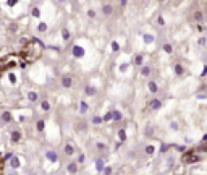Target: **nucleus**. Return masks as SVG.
Returning a JSON list of instances; mask_svg holds the SVG:
<instances>
[{
  "mask_svg": "<svg viewBox=\"0 0 207 175\" xmlns=\"http://www.w3.org/2000/svg\"><path fill=\"white\" fill-rule=\"evenodd\" d=\"M42 52H44V44L42 42L37 41V39H31V41L26 42V46L21 49L20 57H21L26 63H32V62H36V60L41 59Z\"/></svg>",
  "mask_w": 207,
  "mask_h": 175,
  "instance_id": "1",
  "label": "nucleus"
},
{
  "mask_svg": "<svg viewBox=\"0 0 207 175\" xmlns=\"http://www.w3.org/2000/svg\"><path fill=\"white\" fill-rule=\"evenodd\" d=\"M206 157V149L199 147V149H193V151H186L185 154L181 156L185 164H197V162L204 161Z\"/></svg>",
  "mask_w": 207,
  "mask_h": 175,
  "instance_id": "2",
  "label": "nucleus"
},
{
  "mask_svg": "<svg viewBox=\"0 0 207 175\" xmlns=\"http://www.w3.org/2000/svg\"><path fill=\"white\" fill-rule=\"evenodd\" d=\"M20 63V55H15V54H10V55H5L0 59V75L4 71L10 70V68L16 67Z\"/></svg>",
  "mask_w": 207,
  "mask_h": 175,
  "instance_id": "3",
  "label": "nucleus"
},
{
  "mask_svg": "<svg viewBox=\"0 0 207 175\" xmlns=\"http://www.w3.org/2000/svg\"><path fill=\"white\" fill-rule=\"evenodd\" d=\"M62 84H63V88H71V84H73V80H71V76H63L62 78Z\"/></svg>",
  "mask_w": 207,
  "mask_h": 175,
  "instance_id": "4",
  "label": "nucleus"
},
{
  "mask_svg": "<svg viewBox=\"0 0 207 175\" xmlns=\"http://www.w3.org/2000/svg\"><path fill=\"white\" fill-rule=\"evenodd\" d=\"M73 55L74 57H83V55H84V49L79 47V46H74L73 47Z\"/></svg>",
  "mask_w": 207,
  "mask_h": 175,
  "instance_id": "5",
  "label": "nucleus"
},
{
  "mask_svg": "<svg viewBox=\"0 0 207 175\" xmlns=\"http://www.w3.org/2000/svg\"><path fill=\"white\" fill-rule=\"evenodd\" d=\"M47 159L49 161H52V162H57V154H55V151H47Z\"/></svg>",
  "mask_w": 207,
  "mask_h": 175,
  "instance_id": "6",
  "label": "nucleus"
},
{
  "mask_svg": "<svg viewBox=\"0 0 207 175\" xmlns=\"http://www.w3.org/2000/svg\"><path fill=\"white\" fill-rule=\"evenodd\" d=\"M65 152H67L68 156H71L74 152V147H73V144H65Z\"/></svg>",
  "mask_w": 207,
  "mask_h": 175,
  "instance_id": "7",
  "label": "nucleus"
},
{
  "mask_svg": "<svg viewBox=\"0 0 207 175\" xmlns=\"http://www.w3.org/2000/svg\"><path fill=\"white\" fill-rule=\"evenodd\" d=\"M11 140H13V141H20V140H21V133H20V131H11Z\"/></svg>",
  "mask_w": 207,
  "mask_h": 175,
  "instance_id": "8",
  "label": "nucleus"
},
{
  "mask_svg": "<svg viewBox=\"0 0 207 175\" xmlns=\"http://www.w3.org/2000/svg\"><path fill=\"white\" fill-rule=\"evenodd\" d=\"M157 89H159L157 84H155L154 81H151V83H149V91H151V92H157Z\"/></svg>",
  "mask_w": 207,
  "mask_h": 175,
  "instance_id": "9",
  "label": "nucleus"
},
{
  "mask_svg": "<svg viewBox=\"0 0 207 175\" xmlns=\"http://www.w3.org/2000/svg\"><path fill=\"white\" fill-rule=\"evenodd\" d=\"M68 170H70V172H73V174H74V172L78 170V164H76V162H71V164L68 165Z\"/></svg>",
  "mask_w": 207,
  "mask_h": 175,
  "instance_id": "10",
  "label": "nucleus"
},
{
  "mask_svg": "<svg viewBox=\"0 0 207 175\" xmlns=\"http://www.w3.org/2000/svg\"><path fill=\"white\" fill-rule=\"evenodd\" d=\"M2 119H4V122H10V120H11V114L10 112H4Z\"/></svg>",
  "mask_w": 207,
  "mask_h": 175,
  "instance_id": "11",
  "label": "nucleus"
},
{
  "mask_svg": "<svg viewBox=\"0 0 207 175\" xmlns=\"http://www.w3.org/2000/svg\"><path fill=\"white\" fill-rule=\"evenodd\" d=\"M102 11H104V13H105V15H110V13H112V7H110V5H104V8H102Z\"/></svg>",
  "mask_w": 207,
  "mask_h": 175,
  "instance_id": "12",
  "label": "nucleus"
},
{
  "mask_svg": "<svg viewBox=\"0 0 207 175\" xmlns=\"http://www.w3.org/2000/svg\"><path fill=\"white\" fill-rule=\"evenodd\" d=\"M79 112H81V114H86V112H88V104H86L84 101L81 102V110H79Z\"/></svg>",
  "mask_w": 207,
  "mask_h": 175,
  "instance_id": "13",
  "label": "nucleus"
},
{
  "mask_svg": "<svg viewBox=\"0 0 207 175\" xmlns=\"http://www.w3.org/2000/svg\"><path fill=\"white\" fill-rule=\"evenodd\" d=\"M118 136H120V140H121V141H125V140H126V131H125V130H120Z\"/></svg>",
  "mask_w": 207,
  "mask_h": 175,
  "instance_id": "14",
  "label": "nucleus"
},
{
  "mask_svg": "<svg viewBox=\"0 0 207 175\" xmlns=\"http://www.w3.org/2000/svg\"><path fill=\"white\" fill-rule=\"evenodd\" d=\"M112 119H115V120H121V114H120L118 110H113V114H112Z\"/></svg>",
  "mask_w": 207,
  "mask_h": 175,
  "instance_id": "15",
  "label": "nucleus"
},
{
  "mask_svg": "<svg viewBox=\"0 0 207 175\" xmlns=\"http://www.w3.org/2000/svg\"><path fill=\"white\" fill-rule=\"evenodd\" d=\"M175 71H176V75H183V73H185V70H183L181 65H175Z\"/></svg>",
  "mask_w": 207,
  "mask_h": 175,
  "instance_id": "16",
  "label": "nucleus"
},
{
  "mask_svg": "<svg viewBox=\"0 0 207 175\" xmlns=\"http://www.w3.org/2000/svg\"><path fill=\"white\" fill-rule=\"evenodd\" d=\"M149 73H151V68L149 67H144L142 70H141V75H142V76H147Z\"/></svg>",
  "mask_w": 207,
  "mask_h": 175,
  "instance_id": "17",
  "label": "nucleus"
},
{
  "mask_svg": "<svg viewBox=\"0 0 207 175\" xmlns=\"http://www.w3.org/2000/svg\"><path fill=\"white\" fill-rule=\"evenodd\" d=\"M160 101H152L151 102V109H159V107H160Z\"/></svg>",
  "mask_w": 207,
  "mask_h": 175,
  "instance_id": "18",
  "label": "nucleus"
},
{
  "mask_svg": "<svg viewBox=\"0 0 207 175\" xmlns=\"http://www.w3.org/2000/svg\"><path fill=\"white\" fill-rule=\"evenodd\" d=\"M62 37H63L65 41H68V39H70V32H68V29H63V31H62Z\"/></svg>",
  "mask_w": 207,
  "mask_h": 175,
  "instance_id": "19",
  "label": "nucleus"
},
{
  "mask_svg": "<svg viewBox=\"0 0 207 175\" xmlns=\"http://www.w3.org/2000/svg\"><path fill=\"white\" fill-rule=\"evenodd\" d=\"M28 97H29V101H31V102L37 101V94H36V92H29V94H28Z\"/></svg>",
  "mask_w": 207,
  "mask_h": 175,
  "instance_id": "20",
  "label": "nucleus"
},
{
  "mask_svg": "<svg viewBox=\"0 0 207 175\" xmlns=\"http://www.w3.org/2000/svg\"><path fill=\"white\" fill-rule=\"evenodd\" d=\"M142 55H138L136 59H134V63H136V65H142Z\"/></svg>",
  "mask_w": 207,
  "mask_h": 175,
  "instance_id": "21",
  "label": "nucleus"
},
{
  "mask_svg": "<svg viewBox=\"0 0 207 175\" xmlns=\"http://www.w3.org/2000/svg\"><path fill=\"white\" fill-rule=\"evenodd\" d=\"M11 165H13V167H20V161H18L16 157H11Z\"/></svg>",
  "mask_w": 207,
  "mask_h": 175,
  "instance_id": "22",
  "label": "nucleus"
},
{
  "mask_svg": "<svg viewBox=\"0 0 207 175\" xmlns=\"http://www.w3.org/2000/svg\"><path fill=\"white\" fill-rule=\"evenodd\" d=\"M42 109H44V110H49V109H50L49 101H42Z\"/></svg>",
  "mask_w": 207,
  "mask_h": 175,
  "instance_id": "23",
  "label": "nucleus"
},
{
  "mask_svg": "<svg viewBox=\"0 0 207 175\" xmlns=\"http://www.w3.org/2000/svg\"><path fill=\"white\" fill-rule=\"evenodd\" d=\"M44 125H46V123H44L42 120H39V122H37V130H39V131H42V130H44Z\"/></svg>",
  "mask_w": 207,
  "mask_h": 175,
  "instance_id": "24",
  "label": "nucleus"
},
{
  "mask_svg": "<svg viewBox=\"0 0 207 175\" xmlns=\"http://www.w3.org/2000/svg\"><path fill=\"white\" fill-rule=\"evenodd\" d=\"M163 50H165V52H168V54H172V46H170V44H165V46H163Z\"/></svg>",
  "mask_w": 207,
  "mask_h": 175,
  "instance_id": "25",
  "label": "nucleus"
},
{
  "mask_svg": "<svg viewBox=\"0 0 207 175\" xmlns=\"http://www.w3.org/2000/svg\"><path fill=\"white\" fill-rule=\"evenodd\" d=\"M112 50H115V52H116V50H120V44H118V42H112Z\"/></svg>",
  "mask_w": 207,
  "mask_h": 175,
  "instance_id": "26",
  "label": "nucleus"
},
{
  "mask_svg": "<svg viewBox=\"0 0 207 175\" xmlns=\"http://www.w3.org/2000/svg\"><path fill=\"white\" fill-rule=\"evenodd\" d=\"M97 170L99 172L104 170V162H102V161H97Z\"/></svg>",
  "mask_w": 207,
  "mask_h": 175,
  "instance_id": "27",
  "label": "nucleus"
},
{
  "mask_svg": "<svg viewBox=\"0 0 207 175\" xmlns=\"http://www.w3.org/2000/svg\"><path fill=\"white\" fill-rule=\"evenodd\" d=\"M39 15H41V11L37 10V8H32V16H36V18H39Z\"/></svg>",
  "mask_w": 207,
  "mask_h": 175,
  "instance_id": "28",
  "label": "nucleus"
},
{
  "mask_svg": "<svg viewBox=\"0 0 207 175\" xmlns=\"http://www.w3.org/2000/svg\"><path fill=\"white\" fill-rule=\"evenodd\" d=\"M46 29H47L46 23H41V25H39V31H46Z\"/></svg>",
  "mask_w": 207,
  "mask_h": 175,
  "instance_id": "29",
  "label": "nucleus"
},
{
  "mask_svg": "<svg viewBox=\"0 0 207 175\" xmlns=\"http://www.w3.org/2000/svg\"><path fill=\"white\" fill-rule=\"evenodd\" d=\"M144 41H146V42H152V41H154V37H152V36H147V34H146V36H144Z\"/></svg>",
  "mask_w": 207,
  "mask_h": 175,
  "instance_id": "30",
  "label": "nucleus"
},
{
  "mask_svg": "<svg viewBox=\"0 0 207 175\" xmlns=\"http://www.w3.org/2000/svg\"><path fill=\"white\" fill-rule=\"evenodd\" d=\"M146 152H147V154H152V152H154V146H147L146 147Z\"/></svg>",
  "mask_w": 207,
  "mask_h": 175,
  "instance_id": "31",
  "label": "nucleus"
},
{
  "mask_svg": "<svg viewBox=\"0 0 207 175\" xmlns=\"http://www.w3.org/2000/svg\"><path fill=\"white\" fill-rule=\"evenodd\" d=\"M86 92H88V94H94L95 89H94V88H88V89H86Z\"/></svg>",
  "mask_w": 207,
  "mask_h": 175,
  "instance_id": "32",
  "label": "nucleus"
},
{
  "mask_svg": "<svg viewBox=\"0 0 207 175\" xmlns=\"http://www.w3.org/2000/svg\"><path fill=\"white\" fill-rule=\"evenodd\" d=\"M157 23H159V25H160V26H163V25H165V21H163V18H162V16H159V20H157Z\"/></svg>",
  "mask_w": 207,
  "mask_h": 175,
  "instance_id": "33",
  "label": "nucleus"
},
{
  "mask_svg": "<svg viewBox=\"0 0 207 175\" xmlns=\"http://www.w3.org/2000/svg\"><path fill=\"white\" fill-rule=\"evenodd\" d=\"M4 167H5V161L4 159H0V172L4 170Z\"/></svg>",
  "mask_w": 207,
  "mask_h": 175,
  "instance_id": "34",
  "label": "nucleus"
},
{
  "mask_svg": "<svg viewBox=\"0 0 207 175\" xmlns=\"http://www.w3.org/2000/svg\"><path fill=\"white\" fill-rule=\"evenodd\" d=\"M18 4V0H8V5L10 7H13V5H16Z\"/></svg>",
  "mask_w": 207,
  "mask_h": 175,
  "instance_id": "35",
  "label": "nucleus"
},
{
  "mask_svg": "<svg viewBox=\"0 0 207 175\" xmlns=\"http://www.w3.org/2000/svg\"><path fill=\"white\" fill-rule=\"evenodd\" d=\"M10 81H11V83H16V76H15L13 73L10 75Z\"/></svg>",
  "mask_w": 207,
  "mask_h": 175,
  "instance_id": "36",
  "label": "nucleus"
},
{
  "mask_svg": "<svg viewBox=\"0 0 207 175\" xmlns=\"http://www.w3.org/2000/svg\"><path fill=\"white\" fill-rule=\"evenodd\" d=\"M88 15H89L91 18H94V16H95V11H94V10H89V11H88Z\"/></svg>",
  "mask_w": 207,
  "mask_h": 175,
  "instance_id": "37",
  "label": "nucleus"
},
{
  "mask_svg": "<svg viewBox=\"0 0 207 175\" xmlns=\"http://www.w3.org/2000/svg\"><path fill=\"white\" fill-rule=\"evenodd\" d=\"M194 16H196V20H199V21H201V20H202V15H201V13H199V11H197V13H196V15H194Z\"/></svg>",
  "mask_w": 207,
  "mask_h": 175,
  "instance_id": "38",
  "label": "nucleus"
},
{
  "mask_svg": "<svg viewBox=\"0 0 207 175\" xmlns=\"http://www.w3.org/2000/svg\"><path fill=\"white\" fill-rule=\"evenodd\" d=\"M207 75V67H204V70H202V73H201V76H206Z\"/></svg>",
  "mask_w": 207,
  "mask_h": 175,
  "instance_id": "39",
  "label": "nucleus"
},
{
  "mask_svg": "<svg viewBox=\"0 0 207 175\" xmlns=\"http://www.w3.org/2000/svg\"><path fill=\"white\" fill-rule=\"evenodd\" d=\"M110 119H112V114H107V115L104 117V120H110Z\"/></svg>",
  "mask_w": 207,
  "mask_h": 175,
  "instance_id": "40",
  "label": "nucleus"
},
{
  "mask_svg": "<svg viewBox=\"0 0 207 175\" xmlns=\"http://www.w3.org/2000/svg\"><path fill=\"white\" fill-rule=\"evenodd\" d=\"M97 147H99V149H105V146H104L102 143H99V144H97Z\"/></svg>",
  "mask_w": 207,
  "mask_h": 175,
  "instance_id": "41",
  "label": "nucleus"
},
{
  "mask_svg": "<svg viewBox=\"0 0 207 175\" xmlns=\"http://www.w3.org/2000/svg\"><path fill=\"white\" fill-rule=\"evenodd\" d=\"M100 122H102V120L99 119V117H95V119H94V123H100Z\"/></svg>",
  "mask_w": 207,
  "mask_h": 175,
  "instance_id": "42",
  "label": "nucleus"
},
{
  "mask_svg": "<svg viewBox=\"0 0 207 175\" xmlns=\"http://www.w3.org/2000/svg\"><path fill=\"white\" fill-rule=\"evenodd\" d=\"M60 2H63V0H60Z\"/></svg>",
  "mask_w": 207,
  "mask_h": 175,
  "instance_id": "43",
  "label": "nucleus"
}]
</instances>
